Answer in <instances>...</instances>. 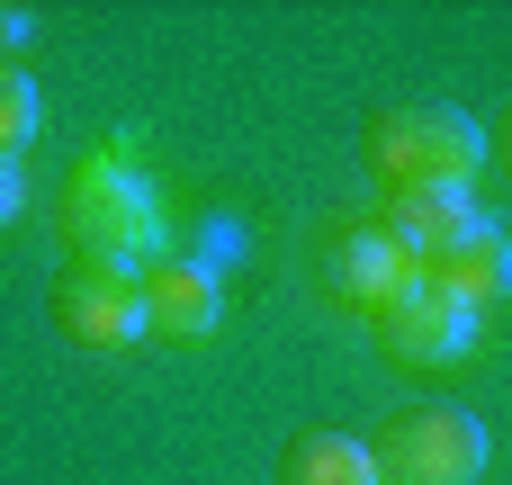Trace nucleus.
Returning a JSON list of instances; mask_svg holds the SVG:
<instances>
[{
    "instance_id": "nucleus-1",
    "label": "nucleus",
    "mask_w": 512,
    "mask_h": 485,
    "mask_svg": "<svg viewBox=\"0 0 512 485\" xmlns=\"http://www.w3.org/2000/svg\"><path fill=\"white\" fill-rule=\"evenodd\" d=\"M369 171H378L387 198H468L477 171H486V126L450 99L387 108L369 126Z\"/></svg>"
},
{
    "instance_id": "nucleus-2",
    "label": "nucleus",
    "mask_w": 512,
    "mask_h": 485,
    "mask_svg": "<svg viewBox=\"0 0 512 485\" xmlns=\"http://www.w3.org/2000/svg\"><path fill=\"white\" fill-rule=\"evenodd\" d=\"M54 333L81 342V351H126L144 342V261H117V252H72L54 270Z\"/></svg>"
},
{
    "instance_id": "nucleus-3",
    "label": "nucleus",
    "mask_w": 512,
    "mask_h": 485,
    "mask_svg": "<svg viewBox=\"0 0 512 485\" xmlns=\"http://www.w3.org/2000/svg\"><path fill=\"white\" fill-rule=\"evenodd\" d=\"M369 459H378V485H477L486 477V423L459 405H414L369 441Z\"/></svg>"
},
{
    "instance_id": "nucleus-4",
    "label": "nucleus",
    "mask_w": 512,
    "mask_h": 485,
    "mask_svg": "<svg viewBox=\"0 0 512 485\" xmlns=\"http://www.w3.org/2000/svg\"><path fill=\"white\" fill-rule=\"evenodd\" d=\"M63 225L81 234V252L135 261V252L153 243V189L126 180V171H108V162H90V171H72V189H63Z\"/></svg>"
},
{
    "instance_id": "nucleus-5",
    "label": "nucleus",
    "mask_w": 512,
    "mask_h": 485,
    "mask_svg": "<svg viewBox=\"0 0 512 485\" xmlns=\"http://www.w3.org/2000/svg\"><path fill=\"white\" fill-rule=\"evenodd\" d=\"M423 288V261L378 225V216H360V225H342V243H333V297L360 315V324H378L387 306H405Z\"/></svg>"
},
{
    "instance_id": "nucleus-6",
    "label": "nucleus",
    "mask_w": 512,
    "mask_h": 485,
    "mask_svg": "<svg viewBox=\"0 0 512 485\" xmlns=\"http://www.w3.org/2000/svg\"><path fill=\"white\" fill-rule=\"evenodd\" d=\"M225 324V270L207 252H171V261H144V333L153 342H207Z\"/></svg>"
},
{
    "instance_id": "nucleus-7",
    "label": "nucleus",
    "mask_w": 512,
    "mask_h": 485,
    "mask_svg": "<svg viewBox=\"0 0 512 485\" xmlns=\"http://www.w3.org/2000/svg\"><path fill=\"white\" fill-rule=\"evenodd\" d=\"M369 342H378L396 369H450V360H468V351H477V315H468V306H450L441 288H414L405 306H387V315L369 324Z\"/></svg>"
},
{
    "instance_id": "nucleus-8",
    "label": "nucleus",
    "mask_w": 512,
    "mask_h": 485,
    "mask_svg": "<svg viewBox=\"0 0 512 485\" xmlns=\"http://www.w3.org/2000/svg\"><path fill=\"white\" fill-rule=\"evenodd\" d=\"M423 288H441L450 306L486 315L495 297H512V234H504V225H486V216H468V225L423 261Z\"/></svg>"
},
{
    "instance_id": "nucleus-9",
    "label": "nucleus",
    "mask_w": 512,
    "mask_h": 485,
    "mask_svg": "<svg viewBox=\"0 0 512 485\" xmlns=\"http://www.w3.org/2000/svg\"><path fill=\"white\" fill-rule=\"evenodd\" d=\"M279 485H378L369 441H342V432H297L279 450Z\"/></svg>"
},
{
    "instance_id": "nucleus-10",
    "label": "nucleus",
    "mask_w": 512,
    "mask_h": 485,
    "mask_svg": "<svg viewBox=\"0 0 512 485\" xmlns=\"http://www.w3.org/2000/svg\"><path fill=\"white\" fill-rule=\"evenodd\" d=\"M468 216H477L468 198H387V207H378V225H387V234H396L414 261H432V252H441V243H450Z\"/></svg>"
},
{
    "instance_id": "nucleus-11",
    "label": "nucleus",
    "mask_w": 512,
    "mask_h": 485,
    "mask_svg": "<svg viewBox=\"0 0 512 485\" xmlns=\"http://www.w3.org/2000/svg\"><path fill=\"white\" fill-rule=\"evenodd\" d=\"M36 126H45V99H36V81L0 63V162H18V153L36 144Z\"/></svg>"
},
{
    "instance_id": "nucleus-12",
    "label": "nucleus",
    "mask_w": 512,
    "mask_h": 485,
    "mask_svg": "<svg viewBox=\"0 0 512 485\" xmlns=\"http://www.w3.org/2000/svg\"><path fill=\"white\" fill-rule=\"evenodd\" d=\"M18 198H27V180H18V162H0V225L18 216Z\"/></svg>"
},
{
    "instance_id": "nucleus-13",
    "label": "nucleus",
    "mask_w": 512,
    "mask_h": 485,
    "mask_svg": "<svg viewBox=\"0 0 512 485\" xmlns=\"http://www.w3.org/2000/svg\"><path fill=\"white\" fill-rule=\"evenodd\" d=\"M27 45V9H0V54H18Z\"/></svg>"
},
{
    "instance_id": "nucleus-14",
    "label": "nucleus",
    "mask_w": 512,
    "mask_h": 485,
    "mask_svg": "<svg viewBox=\"0 0 512 485\" xmlns=\"http://www.w3.org/2000/svg\"><path fill=\"white\" fill-rule=\"evenodd\" d=\"M504 162H512V126H504Z\"/></svg>"
}]
</instances>
